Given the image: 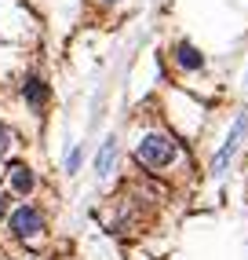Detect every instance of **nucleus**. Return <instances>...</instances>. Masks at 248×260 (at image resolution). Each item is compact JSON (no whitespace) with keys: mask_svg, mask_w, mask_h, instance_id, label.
Masks as SVG:
<instances>
[{"mask_svg":"<svg viewBox=\"0 0 248 260\" xmlns=\"http://www.w3.org/2000/svg\"><path fill=\"white\" fill-rule=\"evenodd\" d=\"M102 4H120V0H102Z\"/></svg>","mask_w":248,"mask_h":260,"instance_id":"12","label":"nucleus"},{"mask_svg":"<svg viewBox=\"0 0 248 260\" xmlns=\"http://www.w3.org/2000/svg\"><path fill=\"white\" fill-rule=\"evenodd\" d=\"M15 143H19V140H15V128L0 121V158H8V154L15 150Z\"/></svg>","mask_w":248,"mask_h":260,"instance_id":"10","label":"nucleus"},{"mask_svg":"<svg viewBox=\"0 0 248 260\" xmlns=\"http://www.w3.org/2000/svg\"><path fill=\"white\" fill-rule=\"evenodd\" d=\"M0 260H4V253H0Z\"/></svg>","mask_w":248,"mask_h":260,"instance_id":"13","label":"nucleus"},{"mask_svg":"<svg viewBox=\"0 0 248 260\" xmlns=\"http://www.w3.org/2000/svg\"><path fill=\"white\" fill-rule=\"evenodd\" d=\"M117 161H120V136H106L99 143V154H95V176L99 180H110L117 172Z\"/></svg>","mask_w":248,"mask_h":260,"instance_id":"7","label":"nucleus"},{"mask_svg":"<svg viewBox=\"0 0 248 260\" xmlns=\"http://www.w3.org/2000/svg\"><path fill=\"white\" fill-rule=\"evenodd\" d=\"M244 183H248V176H244Z\"/></svg>","mask_w":248,"mask_h":260,"instance_id":"14","label":"nucleus"},{"mask_svg":"<svg viewBox=\"0 0 248 260\" xmlns=\"http://www.w3.org/2000/svg\"><path fill=\"white\" fill-rule=\"evenodd\" d=\"M172 66H175V74H183V77H201L208 70V59L193 41H175L172 44Z\"/></svg>","mask_w":248,"mask_h":260,"instance_id":"5","label":"nucleus"},{"mask_svg":"<svg viewBox=\"0 0 248 260\" xmlns=\"http://www.w3.org/2000/svg\"><path fill=\"white\" fill-rule=\"evenodd\" d=\"M4 176H8V190L19 194V198H29L33 190H37V172H33L26 161H8Z\"/></svg>","mask_w":248,"mask_h":260,"instance_id":"6","label":"nucleus"},{"mask_svg":"<svg viewBox=\"0 0 248 260\" xmlns=\"http://www.w3.org/2000/svg\"><path fill=\"white\" fill-rule=\"evenodd\" d=\"M8 213H11V205H8V190L0 187V220H8Z\"/></svg>","mask_w":248,"mask_h":260,"instance_id":"11","label":"nucleus"},{"mask_svg":"<svg viewBox=\"0 0 248 260\" xmlns=\"http://www.w3.org/2000/svg\"><path fill=\"white\" fill-rule=\"evenodd\" d=\"M132 161L139 165V172L164 187H175L193 176V158H190V147L186 140H179L161 114H150L139 121V128L132 136Z\"/></svg>","mask_w":248,"mask_h":260,"instance_id":"1","label":"nucleus"},{"mask_svg":"<svg viewBox=\"0 0 248 260\" xmlns=\"http://www.w3.org/2000/svg\"><path fill=\"white\" fill-rule=\"evenodd\" d=\"M44 228H48V220H44V213L33 202H19L8 213V231L19 238V242H37L44 235Z\"/></svg>","mask_w":248,"mask_h":260,"instance_id":"4","label":"nucleus"},{"mask_svg":"<svg viewBox=\"0 0 248 260\" xmlns=\"http://www.w3.org/2000/svg\"><path fill=\"white\" fill-rule=\"evenodd\" d=\"M80 165H84V143H73L66 150V161H62V169L69 172V176H77L80 172Z\"/></svg>","mask_w":248,"mask_h":260,"instance_id":"9","label":"nucleus"},{"mask_svg":"<svg viewBox=\"0 0 248 260\" xmlns=\"http://www.w3.org/2000/svg\"><path fill=\"white\" fill-rule=\"evenodd\" d=\"M161 121L179 136V140H186V143H193L201 136V128H204V121H208V110H204V103H197L190 92H179V88H172V92H164L161 95Z\"/></svg>","mask_w":248,"mask_h":260,"instance_id":"2","label":"nucleus"},{"mask_svg":"<svg viewBox=\"0 0 248 260\" xmlns=\"http://www.w3.org/2000/svg\"><path fill=\"white\" fill-rule=\"evenodd\" d=\"M22 99H26V107H29L33 114H44L48 99H51V88H48V81H44L40 74H29V77L22 81Z\"/></svg>","mask_w":248,"mask_h":260,"instance_id":"8","label":"nucleus"},{"mask_svg":"<svg viewBox=\"0 0 248 260\" xmlns=\"http://www.w3.org/2000/svg\"><path fill=\"white\" fill-rule=\"evenodd\" d=\"M244 140H248V107H241L234 114V121H230V128L223 136V143L216 147V154H212V161H208V176L212 180H223L230 172V165H234V158H237V150H241Z\"/></svg>","mask_w":248,"mask_h":260,"instance_id":"3","label":"nucleus"}]
</instances>
